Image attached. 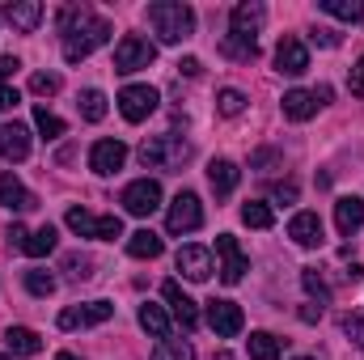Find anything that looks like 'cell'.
I'll return each mask as SVG.
<instances>
[{
  "mask_svg": "<svg viewBox=\"0 0 364 360\" xmlns=\"http://www.w3.org/2000/svg\"><path fill=\"white\" fill-rule=\"evenodd\" d=\"M60 34H64V60H68V64H81V60H90L93 47H102V43L110 38V21L81 4V9H68V13H64Z\"/></svg>",
  "mask_w": 364,
  "mask_h": 360,
  "instance_id": "obj_1",
  "label": "cell"
},
{
  "mask_svg": "<svg viewBox=\"0 0 364 360\" xmlns=\"http://www.w3.org/2000/svg\"><path fill=\"white\" fill-rule=\"evenodd\" d=\"M216 110H220L225 119L242 115V110H246V93H242V90H220V93H216Z\"/></svg>",
  "mask_w": 364,
  "mask_h": 360,
  "instance_id": "obj_35",
  "label": "cell"
},
{
  "mask_svg": "<svg viewBox=\"0 0 364 360\" xmlns=\"http://www.w3.org/2000/svg\"><path fill=\"white\" fill-rule=\"evenodd\" d=\"M318 318H322V305H305L301 309V322H318Z\"/></svg>",
  "mask_w": 364,
  "mask_h": 360,
  "instance_id": "obj_47",
  "label": "cell"
},
{
  "mask_svg": "<svg viewBox=\"0 0 364 360\" xmlns=\"http://www.w3.org/2000/svg\"><path fill=\"white\" fill-rule=\"evenodd\" d=\"M275 68H279L284 77H301V73L309 68V51H305V43L292 38V34H284L279 47H275Z\"/></svg>",
  "mask_w": 364,
  "mask_h": 360,
  "instance_id": "obj_11",
  "label": "cell"
},
{
  "mask_svg": "<svg viewBox=\"0 0 364 360\" xmlns=\"http://www.w3.org/2000/svg\"><path fill=\"white\" fill-rule=\"evenodd\" d=\"M220 51H225L229 60H246V64H250V60L259 55V43H255V38H237V34H225V38H220Z\"/></svg>",
  "mask_w": 364,
  "mask_h": 360,
  "instance_id": "obj_30",
  "label": "cell"
},
{
  "mask_svg": "<svg viewBox=\"0 0 364 360\" xmlns=\"http://www.w3.org/2000/svg\"><path fill=\"white\" fill-rule=\"evenodd\" d=\"M288 238H292L296 246H305V250L322 246V216H318V212H296V216L288 221Z\"/></svg>",
  "mask_w": 364,
  "mask_h": 360,
  "instance_id": "obj_16",
  "label": "cell"
},
{
  "mask_svg": "<svg viewBox=\"0 0 364 360\" xmlns=\"http://www.w3.org/2000/svg\"><path fill=\"white\" fill-rule=\"evenodd\" d=\"M242 179V170L229 162V157H220V162H212L208 166V182H212V191H216V199H225V195H233V186Z\"/></svg>",
  "mask_w": 364,
  "mask_h": 360,
  "instance_id": "obj_22",
  "label": "cell"
},
{
  "mask_svg": "<svg viewBox=\"0 0 364 360\" xmlns=\"http://www.w3.org/2000/svg\"><path fill=\"white\" fill-rule=\"evenodd\" d=\"M216 255H220V280L225 284H237L246 275V255H242V246H237L233 233H220L216 238Z\"/></svg>",
  "mask_w": 364,
  "mask_h": 360,
  "instance_id": "obj_12",
  "label": "cell"
},
{
  "mask_svg": "<svg viewBox=\"0 0 364 360\" xmlns=\"http://www.w3.org/2000/svg\"><path fill=\"white\" fill-rule=\"evenodd\" d=\"M81 119H85V123H102V119H106V93L102 90L81 93Z\"/></svg>",
  "mask_w": 364,
  "mask_h": 360,
  "instance_id": "obj_32",
  "label": "cell"
},
{
  "mask_svg": "<svg viewBox=\"0 0 364 360\" xmlns=\"http://www.w3.org/2000/svg\"><path fill=\"white\" fill-rule=\"evenodd\" d=\"M242 221H246L250 229H272V225H275V212L267 208V203H259V199H250V203L242 208Z\"/></svg>",
  "mask_w": 364,
  "mask_h": 360,
  "instance_id": "obj_33",
  "label": "cell"
},
{
  "mask_svg": "<svg viewBox=\"0 0 364 360\" xmlns=\"http://www.w3.org/2000/svg\"><path fill=\"white\" fill-rule=\"evenodd\" d=\"M343 335L356 344V348H364V314L360 309H352V314H343Z\"/></svg>",
  "mask_w": 364,
  "mask_h": 360,
  "instance_id": "obj_38",
  "label": "cell"
},
{
  "mask_svg": "<svg viewBox=\"0 0 364 360\" xmlns=\"http://www.w3.org/2000/svg\"><path fill=\"white\" fill-rule=\"evenodd\" d=\"M17 102H21V93L13 90V85H9V81H0V110H13V106H17Z\"/></svg>",
  "mask_w": 364,
  "mask_h": 360,
  "instance_id": "obj_41",
  "label": "cell"
},
{
  "mask_svg": "<svg viewBox=\"0 0 364 360\" xmlns=\"http://www.w3.org/2000/svg\"><path fill=\"white\" fill-rule=\"evenodd\" d=\"M140 327H144L153 339H170V318H166V309H161V305H153V301H144V305H140Z\"/></svg>",
  "mask_w": 364,
  "mask_h": 360,
  "instance_id": "obj_26",
  "label": "cell"
},
{
  "mask_svg": "<svg viewBox=\"0 0 364 360\" xmlns=\"http://www.w3.org/2000/svg\"><path fill=\"white\" fill-rule=\"evenodd\" d=\"M246 352H250V360H279V339L272 331H255L246 339Z\"/></svg>",
  "mask_w": 364,
  "mask_h": 360,
  "instance_id": "obj_28",
  "label": "cell"
},
{
  "mask_svg": "<svg viewBox=\"0 0 364 360\" xmlns=\"http://www.w3.org/2000/svg\"><path fill=\"white\" fill-rule=\"evenodd\" d=\"M114 314V305L110 301H90V305H68L64 314H60V331H85V327H97V322H106Z\"/></svg>",
  "mask_w": 364,
  "mask_h": 360,
  "instance_id": "obj_10",
  "label": "cell"
},
{
  "mask_svg": "<svg viewBox=\"0 0 364 360\" xmlns=\"http://www.w3.org/2000/svg\"><path fill=\"white\" fill-rule=\"evenodd\" d=\"M318 9L339 17V21H360L364 17V0H318Z\"/></svg>",
  "mask_w": 364,
  "mask_h": 360,
  "instance_id": "obj_29",
  "label": "cell"
},
{
  "mask_svg": "<svg viewBox=\"0 0 364 360\" xmlns=\"http://www.w3.org/2000/svg\"><path fill=\"white\" fill-rule=\"evenodd\" d=\"M153 360H195V352H191L186 339H161L153 348Z\"/></svg>",
  "mask_w": 364,
  "mask_h": 360,
  "instance_id": "obj_34",
  "label": "cell"
},
{
  "mask_svg": "<svg viewBox=\"0 0 364 360\" xmlns=\"http://www.w3.org/2000/svg\"><path fill=\"white\" fill-rule=\"evenodd\" d=\"M26 225H9V246H26Z\"/></svg>",
  "mask_w": 364,
  "mask_h": 360,
  "instance_id": "obj_46",
  "label": "cell"
},
{
  "mask_svg": "<svg viewBox=\"0 0 364 360\" xmlns=\"http://www.w3.org/2000/svg\"><path fill=\"white\" fill-rule=\"evenodd\" d=\"M161 297L170 301V309H174V318H178L182 331H195V327H199V305L178 288V280H166V284H161Z\"/></svg>",
  "mask_w": 364,
  "mask_h": 360,
  "instance_id": "obj_14",
  "label": "cell"
},
{
  "mask_svg": "<svg viewBox=\"0 0 364 360\" xmlns=\"http://www.w3.org/2000/svg\"><path fill=\"white\" fill-rule=\"evenodd\" d=\"M275 199H279V203H292V199H296V182H279V186H275Z\"/></svg>",
  "mask_w": 364,
  "mask_h": 360,
  "instance_id": "obj_42",
  "label": "cell"
},
{
  "mask_svg": "<svg viewBox=\"0 0 364 360\" xmlns=\"http://www.w3.org/2000/svg\"><path fill=\"white\" fill-rule=\"evenodd\" d=\"M279 106H284V119H292V123H305V119L318 115V97L309 90H288Z\"/></svg>",
  "mask_w": 364,
  "mask_h": 360,
  "instance_id": "obj_21",
  "label": "cell"
},
{
  "mask_svg": "<svg viewBox=\"0 0 364 360\" xmlns=\"http://www.w3.org/2000/svg\"><path fill=\"white\" fill-rule=\"evenodd\" d=\"M26 288H30L34 297H51V292H55V275H47V271H26Z\"/></svg>",
  "mask_w": 364,
  "mask_h": 360,
  "instance_id": "obj_37",
  "label": "cell"
},
{
  "mask_svg": "<svg viewBox=\"0 0 364 360\" xmlns=\"http://www.w3.org/2000/svg\"><path fill=\"white\" fill-rule=\"evenodd\" d=\"M208 327H212L220 339L242 335V327H246L242 305H233V301H225V297H212V301H208Z\"/></svg>",
  "mask_w": 364,
  "mask_h": 360,
  "instance_id": "obj_8",
  "label": "cell"
},
{
  "mask_svg": "<svg viewBox=\"0 0 364 360\" xmlns=\"http://www.w3.org/2000/svg\"><path fill=\"white\" fill-rule=\"evenodd\" d=\"M157 60V47L149 43V38H140V34H127V38H119V47H114V73H140V68H149Z\"/></svg>",
  "mask_w": 364,
  "mask_h": 360,
  "instance_id": "obj_6",
  "label": "cell"
},
{
  "mask_svg": "<svg viewBox=\"0 0 364 360\" xmlns=\"http://www.w3.org/2000/svg\"><path fill=\"white\" fill-rule=\"evenodd\" d=\"M178 68H182V77H199V73H203V64H199L195 55H186V60H178Z\"/></svg>",
  "mask_w": 364,
  "mask_h": 360,
  "instance_id": "obj_44",
  "label": "cell"
},
{
  "mask_svg": "<svg viewBox=\"0 0 364 360\" xmlns=\"http://www.w3.org/2000/svg\"><path fill=\"white\" fill-rule=\"evenodd\" d=\"M0 360H9V356H4V352H0Z\"/></svg>",
  "mask_w": 364,
  "mask_h": 360,
  "instance_id": "obj_52",
  "label": "cell"
},
{
  "mask_svg": "<svg viewBox=\"0 0 364 360\" xmlns=\"http://www.w3.org/2000/svg\"><path fill=\"white\" fill-rule=\"evenodd\" d=\"M64 225H68L77 238H102V242L123 238V221H119V216H97V212H90V208H68Z\"/></svg>",
  "mask_w": 364,
  "mask_h": 360,
  "instance_id": "obj_4",
  "label": "cell"
},
{
  "mask_svg": "<svg viewBox=\"0 0 364 360\" xmlns=\"http://www.w3.org/2000/svg\"><path fill=\"white\" fill-rule=\"evenodd\" d=\"M119 203H123L132 216H153V212L161 208V182H153V179L127 182L123 195H119Z\"/></svg>",
  "mask_w": 364,
  "mask_h": 360,
  "instance_id": "obj_7",
  "label": "cell"
},
{
  "mask_svg": "<svg viewBox=\"0 0 364 360\" xmlns=\"http://www.w3.org/2000/svg\"><path fill=\"white\" fill-rule=\"evenodd\" d=\"M352 93H360V97H364V77L356 73V68H352Z\"/></svg>",
  "mask_w": 364,
  "mask_h": 360,
  "instance_id": "obj_48",
  "label": "cell"
},
{
  "mask_svg": "<svg viewBox=\"0 0 364 360\" xmlns=\"http://www.w3.org/2000/svg\"><path fill=\"white\" fill-rule=\"evenodd\" d=\"M34 127L43 132V140H60V136L68 132V127H64V119H60V115H51L47 106H34Z\"/></svg>",
  "mask_w": 364,
  "mask_h": 360,
  "instance_id": "obj_31",
  "label": "cell"
},
{
  "mask_svg": "<svg viewBox=\"0 0 364 360\" xmlns=\"http://www.w3.org/2000/svg\"><path fill=\"white\" fill-rule=\"evenodd\" d=\"M296 360H309V356H296Z\"/></svg>",
  "mask_w": 364,
  "mask_h": 360,
  "instance_id": "obj_53",
  "label": "cell"
},
{
  "mask_svg": "<svg viewBox=\"0 0 364 360\" xmlns=\"http://www.w3.org/2000/svg\"><path fill=\"white\" fill-rule=\"evenodd\" d=\"M55 242H60V233H55L51 225H43V229H34V233L26 238V246H21V250H26L30 259H43V255H51V250H55Z\"/></svg>",
  "mask_w": 364,
  "mask_h": 360,
  "instance_id": "obj_27",
  "label": "cell"
},
{
  "mask_svg": "<svg viewBox=\"0 0 364 360\" xmlns=\"http://www.w3.org/2000/svg\"><path fill=\"white\" fill-rule=\"evenodd\" d=\"M356 73H360V77H364V55H360V64H356Z\"/></svg>",
  "mask_w": 364,
  "mask_h": 360,
  "instance_id": "obj_51",
  "label": "cell"
},
{
  "mask_svg": "<svg viewBox=\"0 0 364 360\" xmlns=\"http://www.w3.org/2000/svg\"><path fill=\"white\" fill-rule=\"evenodd\" d=\"M174 263H178V271L186 280H195V284H203V280L212 275V255H208L203 246H182Z\"/></svg>",
  "mask_w": 364,
  "mask_h": 360,
  "instance_id": "obj_18",
  "label": "cell"
},
{
  "mask_svg": "<svg viewBox=\"0 0 364 360\" xmlns=\"http://www.w3.org/2000/svg\"><path fill=\"white\" fill-rule=\"evenodd\" d=\"M9 21H13V30L30 34V30L43 21V4H38V0H21V4H9Z\"/></svg>",
  "mask_w": 364,
  "mask_h": 360,
  "instance_id": "obj_25",
  "label": "cell"
},
{
  "mask_svg": "<svg viewBox=\"0 0 364 360\" xmlns=\"http://www.w3.org/2000/svg\"><path fill=\"white\" fill-rule=\"evenodd\" d=\"M4 344H9L13 356H38V352H43V339H38V331H30V327H9V331H4Z\"/></svg>",
  "mask_w": 364,
  "mask_h": 360,
  "instance_id": "obj_23",
  "label": "cell"
},
{
  "mask_svg": "<svg viewBox=\"0 0 364 360\" xmlns=\"http://www.w3.org/2000/svg\"><path fill=\"white\" fill-rule=\"evenodd\" d=\"M191 157V144L178 136H149L140 144V166L144 170H182V162Z\"/></svg>",
  "mask_w": 364,
  "mask_h": 360,
  "instance_id": "obj_3",
  "label": "cell"
},
{
  "mask_svg": "<svg viewBox=\"0 0 364 360\" xmlns=\"http://www.w3.org/2000/svg\"><path fill=\"white\" fill-rule=\"evenodd\" d=\"M229 21H233V34H237V38H255V34L263 30V21H267V9H263L259 0H246V4H237V9L229 13Z\"/></svg>",
  "mask_w": 364,
  "mask_h": 360,
  "instance_id": "obj_15",
  "label": "cell"
},
{
  "mask_svg": "<svg viewBox=\"0 0 364 360\" xmlns=\"http://www.w3.org/2000/svg\"><path fill=\"white\" fill-rule=\"evenodd\" d=\"M199 225H203V203H199V195H195V191H178L174 203H170V212H166V229H170V233H195Z\"/></svg>",
  "mask_w": 364,
  "mask_h": 360,
  "instance_id": "obj_5",
  "label": "cell"
},
{
  "mask_svg": "<svg viewBox=\"0 0 364 360\" xmlns=\"http://www.w3.org/2000/svg\"><path fill=\"white\" fill-rule=\"evenodd\" d=\"M314 43H322V47H339V34H335V30H314Z\"/></svg>",
  "mask_w": 364,
  "mask_h": 360,
  "instance_id": "obj_45",
  "label": "cell"
},
{
  "mask_svg": "<svg viewBox=\"0 0 364 360\" xmlns=\"http://www.w3.org/2000/svg\"><path fill=\"white\" fill-rule=\"evenodd\" d=\"M17 68H21V64H17V55H0V81H9Z\"/></svg>",
  "mask_w": 364,
  "mask_h": 360,
  "instance_id": "obj_43",
  "label": "cell"
},
{
  "mask_svg": "<svg viewBox=\"0 0 364 360\" xmlns=\"http://www.w3.org/2000/svg\"><path fill=\"white\" fill-rule=\"evenodd\" d=\"M166 250V242L153 233V229H136V233H127V255L132 259H157Z\"/></svg>",
  "mask_w": 364,
  "mask_h": 360,
  "instance_id": "obj_24",
  "label": "cell"
},
{
  "mask_svg": "<svg viewBox=\"0 0 364 360\" xmlns=\"http://www.w3.org/2000/svg\"><path fill=\"white\" fill-rule=\"evenodd\" d=\"M30 90L38 93V97L60 93V77H55V73H34V77H30Z\"/></svg>",
  "mask_w": 364,
  "mask_h": 360,
  "instance_id": "obj_39",
  "label": "cell"
},
{
  "mask_svg": "<svg viewBox=\"0 0 364 360\" xmlns=\"http://www.w3.org/2000/svg\"><path fill=\"white\" fill-rule=\"evenodd\" d=\"M123 162H127V144L123 140H97L90 149L93 174H114V170H123Z\"/></svg>",
  "mask_w": 364,
  "mask_h": 360,
  "instance_id": "obj_13",
  "label": "cell"
},
{
  "mask_svg": "<svg viewBox=\"0 0 364 360\" xmlns=\"http://www.w3.org/2000/svg\"><path fill=\"white\" fill-rule=\"evenodd\" d=\"M64 268H68V275H73V280H90V275H93L90 259H77V255H68V259H64Z\"/></svg>",
  "mask_w": 364,
  "mask_h": 360,
  "instance_id": "obj_40",
  "label": "cell"
},
{
  "mask_svg": "<svg viewBox=\"0 0 364 360\" xmlns=\"http://www.w3.org/2000/svg\"><path fill=\"white\" fill-rule=\"evenodd\" d=\"M0 157H4V162H26V157H30V132H26L21 123H9V127L0 132Z\"/></svg>",
  "mask_w": 364,
  "mask_h": 360,
  "instance_id": "obj_19",
  "label": "cell"
},
{
  "mask_svg": "<svg viewBox=\"0 0 364 360\" xmlns=\"http://www.w3.org/2000/svg\"><path fill=\"white\" fill-rule=\"evenodd\" d=\"M149 21L161 43H182L195 30V9L182 0H157V4H149Z\"/></svg>",
  "mask_w": 364,
  "mask_h": 360,
  "instance_id": "obj_2",
  "label": "cell"
},
{
  "mask_svg": "<svg viewBox=\"0 0 364 360\" xmlns=\"http://www.w3.org/2000/svg\"><path fill=\"white\" fill-rule=\"evenodd\" d=\"M301 284H305V292H309V297H318L322 305L331 301V288H326V280H322V275H318L314 268H305V271H301Z\"/></svg>",
  "mask_w": 364,
  "mask_h": 360,
  "instance_id": "obj_36",
  "label": "cell"
},
{
  "mask_svg": "<svg viewBox=\"0 0 364 360\" xmlns=\"http://www.w3.org/2000/svg\"><path fill=\"white\" fill-rule=\"evenodd\" d=\"M212 360H233V356H229V352H216V356H212Z\"/></svg>",
  "mask_w": 364,
  "mask_h": 360,
  "instance_id": "obj_50",
  "label": "cell"
},
{
  "mask_svg": "<svg viewBox=\"0 0 364 360\" xmlns=\"http://www.w3.org/2000/svg\"><path fill=\"white\" fill-rule=\"evenodd\" d=\"M360 225H364V199H356V195H343V199L335 203V229H339L343 238H352Z\"/></svg>",
  "mask_w": 364,
  "mask_h": 360,
  "instance_id": "obj_20",
  "label": "cell"
},
{
  "mask_svg": "<svg viewBox=\"0 0 364 360\" xmlns=\"http://www.w3.org/2000/svg\"><path fill=\"white\" fill-rule=\"evenodd\" d=\"M119 110L127 123H144L153 110H157V90L153 85H127L119 93Z\"/></svg>",
  "mask_w": 364,
  "mask_h": 360,
  "instance_id": "obj_9",
  "label": "cell"
},
{
  "mask_svg": "<svg viewBox=\"0 0 364 360\" xmlns=\"http://www.w3.org/2000/svg\"><path fill=\"white\" fill-rule=\"evenodd\" d=\"M0 203H4L9 212H30V208H38V199L21 186L17 174H9V170H0Z\"/></svg>",
  "mask_w": 364,
  "mask_h": 360,
  "instance_id": "obj_17",
  "label": "cell"
},
{
  "mask_svg": "<svg viewBox=\"0 0 364 360\" xmlns=\"http://www.w3.org/2000/svg\"><path fill=\"white\" fill-rule=\"evenodd\" d=\"M55 360H81V356H73V352H60V356H55Z\"/></svg>",
  "mask_w": 364,
  "mask_h": 360,
  "instance_id": "obj_49",
  "label": "cell"
}]
</instances>
